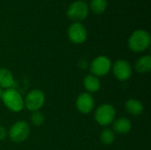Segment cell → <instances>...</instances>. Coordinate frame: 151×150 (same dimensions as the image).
I'll list each match as a JSON object with an SVG mask.
<instances>
[{
	"label": "cell",
	"instance_id": "cell-12",
	"mask_svg": "<svg viewBox=\"0 0 151 150\" xmlns=\"http://www.w3.org/2000/svg\"><path fill=\"white\" fill-rule=\"evenodd\" d=\"M132 124L127 118H119L113 121V132L119 134H127L131 131Z\"/></svg>",
	"mask_w": 151,
	"mask_h": 150
},
{
	"label": "cell",
	"instance_id": "cell-20",
	"mask_svg": "<svg viewBox=\"0 0 151 150\" xmlns=\"http://www.w3.org/2000/svg\"><path fill=\"white\" fill-rule=\"evenodd\" d=\"M2 94H3V90H2V88H0V98H1V96H2Z\"/></svg>",
	"mask_w": 151,
	"mask_h": 150
},
{
	"label": "cell",
	"instance_id": "cell-5",
	"mask_svg": "<svg viewBox=\"0 0 151 150\" xmlns=\"http://www.w3.org/2000/svg\"><path fill=\"white\" fill-rule=\"evenodd\" d=\"M30 133L29 125L23 120L17 121L14 123L9 130L8 135L10 139L15 143H21L25 141Z\"/></svg>",
	"mask_w": 151,
	"mask_h": 150
},
{
	"label": "cell",
	"instance_id": "cell-13",
	"mask_svg": "<svg viewBox=\"0 0 151 150\" xmlns=\"http://www.w3.org/2000/svg\"><path fill=\"white\" fill-rule=\"evenodd\" d=\"M125 109L132 116H140L144 111L143 104L137 99H129L125 103Z\"/></svg>",
	"mask_w": 151,
	"mask_h": 150
},
{
	"label": "cell",
	"instance_id": "cell-19",
	"mask_svg": "<svg viewBox=\"0 0 151 150\" xmlns=\"http://www.w3.org/2000/svg\"><path fill=\"white\" fill-rule=\"evenodd\" d=\"M7 136V132H6V129L0 125V141H3L6 138Z\"/></svg>",
	"mask_w": 151,
	"mask_h": 150
},
{
	"label": "cell",
	"instance_id": "cell-21",
	"mask_svg": "<svg viewBox=\"0 0 151 150\" xmlns=\"http://www.w3.org/2000/svg\"><path fill=\"white\" fill-rule=\"evenodd\" d=\"M81 1H85V0H81Z\"/></svg>",
	"mask_w": 151,
	"mask_h": 150
},
{
	"label": "cell",
	"instance_id": "cell-16",
	"mask_svg": "<svg viewBox=\"0 0 151 150\" xmlns=\"http://www.w3.org/2000/svg\"><path fill=\"white\" fill-rule=\"evenodd\" d=\"M116 138L115 133L113 132V130L109 129V128H105L101 132L100 134V140L102 141L103 144L104 145H111L114 142Z\"/></svg>",
	"mask_w": 151,
	"mask_h": 150
},
{
	"label": "cell",
	"instance_id": "cell-17",
	"mask_svg": "<svg viewBox=\"0 0 151 150\" xmlns=\"http://www.w3.org/2000/svg\"><path fill=\"white\" fill-rule=\"evenodd\" d=\"M90 8L96 14H103L107 8V0H91Z\"/></svg>",
	"mask_w": 151,
	"mask_h": 150
},
{
	"label": "cell",
	"instance_id": "cell-7",
	"mask_svg": "<svg viewBox=\"0 0 151 150\" xmlns=\"http://www.w3.org/2000/svg\"><path fill=\"white\" fill-rule=\"evenodd\" d=\"M111 61L108 57L98 56L91 62L89 68L91 74L96 77H100L108 74L111 69Z\"/></svg>",
	"mask_w": 151,
	"mask_h": 150
},
{
	"label": "cell",
	"instance_id": "cell-10",
	"mask_svg": "<svg viewBox=\"0 0 151 150\" xmlns=\"http://www.w3.org/2000/svg\"><path fill=\"white\" fill-rule=\"evenodd\" d=\"M95 107V101L89 93H81L76 99V108L82 114L90 113Z\"/></svg>",
	"mask_w": 151,
	"mask_h": 150
},
{
	"label": "cell",
	"instance_id": "cell-8",
	"mask_svg": "<svg viewBox=\"0 0 151 150\" xmlns=\"http://www.w3.org/2000/svg\"><path fill=\"white\" fill-rule=\"evenodd\" d=\"M69 40L74 44H81L86 42L88 32L86 27L81 22H73L67 30Z\"/></svg>",
	"mask_w": 151,
	"mask_h": 150
},
{
	"label": "cell",
	"instance_id": "cell-15",
	"mask_svg": "<svg viewBox=\"0 0 151 150\" xmlns=\"http://www.w3.org/2000/svg\"><path fill=\"white\" fill-rule=\"evenodd\" d=\"M136 71L141 74H145L150 72L151 70V57L150 55H145L141 57L135 64Z\"/></svg>",
	"mask_w": 151,
	"mask_h": 150
},
{
	"label": "cell",
	"instance_id": "cell-18",
	"mask_svg": "<svg viewBox=\"0 0 151 150\" xmlns=\"http://www.w3.org/2000/svg\"><path fill=\"white\" fill-rule=\"evenodd\" d=\"M44 120H45L44 116L39 111H34L30 116V121L35 126H41L42 125H43Z\"/></svg>",
	"mask_w": 151,
	"mask_h": 150
},
{
	"label": "cell",
	"instance_id": "cell-6",
	"mask_svg": "<svg viewBox=\"0 0 151 150\" xmlns=\"http://www.w3.org/2000/svg\"><path fill=\"white\" fill-rule=\"evenodd\" d=\"M45 103V95L40 89H33L29 91L24 99V107L34 112L38 111Z\"/></svg>",
	"mask_w": 151,
	"mask_h": 150
},
{
	"label": "cell",
	"instance_id": "cell-1",
	"mask_svg": "<svg viewBox=\"0 0 151 150\" xmlns=\"http://www.w3.org/2000/svg\"><path fill=\"white\" fill-rule=\"evenodd\" d=\"M151 43L150 33L143 29H137L132 33L127 41L128 48L136 53L143 52L146 50Z\"/></svg>",
	"mask_w": 151,
	"mask_h": 150
},
{
	"label": "cell",
	"instance_id": "cell-3",
	"mask_svg": "<svg viewBox=\"0 0 151 150\" xmlns=\"http://www.w3.org/2000/svg\"><path fill=\"white\" fill-rule=\"evenodd\" d=\"M116 118V110L110 103L101 104L95 111V119L102 126H107L113 123Z\"/></svg>",
	"mask_w": 151,
	"mask_h": 150
},
{
	"label": "cell",
	"instance_id": "cell-4",
	"mask_svg": "<svg viewBox=\"0 0 151 150\" xmlns=\"http://www.w3.org/2000/svg\"><path fill=\"white\" fill-rule=\"evenodd\" d=\"M66 15L74 22H81L88 17V6L84 1H74L69 4L66 10Z\"/></svg>",
	"mask_w": 151,
	"mask_h": 150
},
{
	"label": "cell",
	"instance_id": "cell-11",
	"mask_svg": "<svg viewBox=\"0 0 151 150\" xmlns=\"http://www.w3.org/2000/svg\"><path fill=\"white\" fill-rule=\"evenodd\" d=\"M15 81L12 72L6 68H0V88L3 89L14 88Z\"/></svg>",
	"mask_w": 151,
	"mask_h": 150
},
{
	"label": "cell",
	"instance_id": "cell-9",
	"mask_svg": "<svg viewBox=\"0 0 151 150\" xmlns=\"http://www.w3.org/2000/svg\"><path fill=\"white\" fill-rule=\"evenodd\" d=\"M111 69L115 78L120 81H126L132 76V67L127 60H117L111 65Z\"/></svg>",
	"mask_w": 151,
	"mask_h": 150
},
{
	"label": "cell",
	"instance_id": "cell-2",
	"mask_svg": "<svg viewBox=\"0 0 151 150\" xmlns=\"http://www.w3.org/2000/svg\"><path fill=\"white\" fill-rule=\"evenodd\" d=\"M1 99L5 107L12 112H19L24 109V98L16 88L3 91Z\"/></svg>",
	"mask_w": 151,
	"mask_h": 150
},
{
	"label": "cell",
	"instance_id": "cell-14",
	"mask_svg": "<svg viewBox=\"0 0 151 150\" xmlns=\"http://www.w3.org/2000/svg\"><path fill=\"white\" fill-rule=\"evenodd\" d=\"M83 85H84L85 89L87 90V93H89V94L97 92L101 88V82L98 77L93 74H88L84 78Z\"/></svg>",
	"mask_w": 151,
	"mask_h": 150
}]
</instances>
